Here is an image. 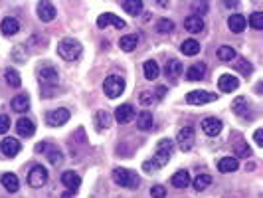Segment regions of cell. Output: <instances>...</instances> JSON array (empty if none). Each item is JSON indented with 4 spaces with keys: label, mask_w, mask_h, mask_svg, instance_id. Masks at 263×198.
I'll return each instance as SVG.
<instances>
[{
    "label": "cell",
    "mask_w": 263,
    "mask_h": 198,
    "mask_svg": "<svg viewBox=\"0 0 263 198\" xmlns=\"http://www.w3.org/2000/svg\"><path fill=\"white\" fill-rule=\"evenodd\" d=\"M172 151H174L172 139H160L158 143H157V149H155L153 159L142 162V171L149 173V175L157 173L158 168H162L164 164H168V161H170V157H172Z\"/></svg>",
    "instance_id": "1"
},
{
    "label": "cell",
    "mask_w": 263,
    "mask_h": 198,
    "mask_svg": "<svg viewBox=\"0 0 263 198\" xmlns=\"http://www.w3.org/2000/svg\"><path fill=\"white\" fill-rule=\"evenodd\" d=\"M81 52H83L81 44L77 40H73V38H64L60 44H57V55H60L62 60H68V62L79 60Z\"/></svg>",
    "instance_id": "2"
},
{
    "label": "cell",
    "mask_w": 263,
    "mask_h": 198,
    "mask_svg": "<svg viewBox=\"0 0 263 198\" xmlns=\"http://www.w3.org/2000/svg\"><path fill=\"white\" fill-rule=\"evenodd\" d=\"M113 180H115V184H119L123 188H137L139 182H140L137 173L129 171V168H115V171H113Z\"/></svg>",
    "instance_id": "3"
},
{
    "label": "cell",
    "mask_w": 263,
    "mask_h": 198,
    "mask_svg": "<svg viewBox=\"0 0 263 198\" xmlns=\"http://www.w3.org/2000/svg\"><path fill=\"white\" fill-rule=\"evenodd\" d=\"M103 91H105V95L109 97V99H117L123 91H125V79L121 77V75H109V77H105V81H103Z\"/></svg>",
    "instance_id": "4"
},
{
    "label": "cell",
    "mask_w": 263,
    "mask_h": 198,
    "mask_svg": "<svg viewBox=\"0 0 263 198\" xmlns=\"http://www.w3.org/2000/svg\"><path fill=\"white\" fill-rule=\"evenodd\" d=\"M46 182H48V171H46V166L34 164L32 171L28 173V184H30L32 188H42Z\"/></svg>",
    "instance_id": "5"
},
{
    "label": "cell",
    "mask_w": 263,
    "mask_h": 198,
    "mask_svg": "<svg viewBox=\"0 0 263 198\" xmlns=\"http://www.w3.org/2000/svg\"><path fill=\"white\" fill-rule=\"evenodd\" d=\"M194 141H196V133L194 129L188 125V127H182L176 135V143L180 147V151H190L194 147Z\"/></svg>",
    "instance_id": "6"
},
{
    "label": "cell",
    "mask_w": 263,
    "mask_h": 198,
    "mask_svg": "<svg viewBox=\"0 0 263 198\" xmlns=\"http://www.w3.org/2000/svg\"><path fill=\"white\" fill-rule=\"evenodd\" d=\"M216 99H218L216 93L202 91V90L190 91V93L186 95V103H188V105H204V103H212V101H216Z\"/></svg>",
    "instance_id": "7"
},
{
    "label": "cell",
    "mask_w": 263,
    "mask_h": 198,
    "mask_svg": "<svg viewBox=\"0 0 263 198\" xmlns=\"http://www.w3.org/2000/svg\"><path fill=\"white\" fill-rule=\"evenodd\" d=\"M70 121V111L60 107V109H55V111H50L48 115H46V123L50 127H62Z\"/></svg>",
    "instance_id": "8"
},
{
    "label": "cell",
    "mask_w": 263,
    "mask_h": 198,
    "mask_svg": "<svg viewBox=\"0 0 263 198\" xmlns=\"http://www.w3.org/2000/svg\"><path fill=\"white\" fill-rule=\"evenodd\" d=\"M133 117H135V107H133L131 103H123V105H119V107L115 109V119H117V123H121V125L131 123Z\"/></svg>",
    "instance_id": "9"
},
{
    "label": "cell",
    "mask_w": 263,
    "mask_h": 198,
    "mask_svg": "<svg viewBox=\"0 0 263 198\" xmlns=\"http://www.w3.org/2000/svg\"><path fill=\"white\" fill-rule=\"evenodd\" d=\"M218 88H220V91H224V93H231V91H236V90L240 88V81H238L236 75L224 73V75H220V79H218Z\"/></svg>",
    "instance_id": "10"
},
{
    "label": "cell",
    "mask_w": 263,
    "mask_h": 198,
    "mask_svg": "<svg viewBox=\"0 0 263 198\" xmlns=\"http://www.w3.org/2000/svg\"><path fill=\"white\" fill-rule=\"evenodd\" d=\"M97 26L99 28H107V26H115V28H125V20H121L119 16H115L113 12H105L97 18Z\"/></svg>",
    "instance_id": "11"
},
{
    "label": "cell",
    "mask_w": 263,
    "mask_h": 198,
    "mask_svg": "<svg viewBox=\"0 0 263 198\" xmlns=\"http://www.w3.org/2000/svg\"><path fill=\"white\" fill-rule=\"evenodd\" d=\"M62 184L73 194V192H77L79 190V186H81V179H79V175H75L73 171H66L64 175H62Z\"/></svg>",
    "instance_id": "12"
},
{
    "label": "cell",
    "mask_w": 263,
    "mask_h": 198,
    "mask_svg": "<svg viewBox=\"0 0 263 198\" xmlns=\"http://www.w3.org/2000/svg\"><path fill=\"white\" fill-rule=\"evenodd\" d=\"M0 32H2L4 36H16L18 32H20V22L16 20V18H12V16H8V18H4L2 22H0Z\"/></svg>",
    "instance_id": "13"
},
{
    "label": "cell",
    "mask_w": 263,
    "mask_h": 198,
    "mask_svg": "<svg viewBox=\"0 0 263 198\" xmlns=\"http://www.w3.org/2000/svg\"><path fill=\"white\" fill-rule=\"evenodd\" d=\"M202 129L208 137H216L222 133V121L218 117H206L202 121Z\"/></svg>",
    "instance_id": "14"
},
{
    "label": "cell",
    "mask_w": 263,
    "mask_h": 198,
    "mask_svg": "<svg viewBox=\"0 0 263 198\" xmlns=\"http://www.w3.org/2000/svg\"><path fill=\"white\" fill-rule=\"evenodd\" d=\"M228 26H229V30L233 34H242L245 30V26H247V20L244 14H231L228 18Z\"/></svg>",
    "instance_id": "15"
},
{
    "label": "cell",
    "mask_w": 263,
    "mask_h": 198,
    "mask_svg": "<svg viewBox=\"0 0 263 198\" xmlns=\"http://www.w3.org/2000/svg\"><path fill=\"white\" fill-rule=\"evenodd\" d=\"M55 14H57V10L52 2H38V18L42 22H52L55 18Z\"/></svg>",
    "instance_id": "16"
},
{
    "label": "cell",
    "mask_w": 263,
    "mask_h": 198,
    "mask_svg": "<svg viewBox=\"0 0 263 198\" xmlns=\"http://www.w3.org/2000/svg\"><path fill=\"white\" fill-rule=\"evenodd\" d=\"M16 131H18V135H22V137H32V135L36 133V125H34L32 119L22 117V119L16 121Z\"/></svg>",
    "instance_id": "17"
},
{
    "label": "cell",
    "mask_w": 263,
    "mask_h": 198,
    "mask_svg": "<svg viewBox=\"0 0 263 198\" xmlns=\"http://www.w3.org/2000/svg\"><path fill=\"white\" fill-rule=\"evenodd\" d=\"M0 149H2V153L6 157L12 159V157H16L20 153V143H18V139H14V137H6L2 141V145H0Z\"/></svg>",
    "instance_id": "18"
},
{
    "label": "cell",
    "mask_w": 263,
    "mask_h": 198,
    "mask_svg": "<svg viewBox=\"0 0 263 198\" xmlns=\"http://www.w3.org/2000/svg\"><path fill=\"white\" fill-rule=\"evenodd\" d=\"M238 166H240V164H238V159H236V157H224V159L218 161V171L224 173V175L236 173Z\"/></svg>",
    "instance_id": "19"
},
{
    "label": "cell",
    "mask_w": 263,
    "mask_h": 198,
    "mask_svg": "<svg viewBox=\"0 0 263 198\" xmlns=\"http://www.w3.org/2000/svg\"><path fill=\"white\" fill-rule=\"evenodd\" d=\"M184 28L190 32V34H198V32H202L204 30V20H202V16H198V14H192V16H188L186 20H184Z\"/></svg>",
    "instance_id": "20"
},
{
    "label": "cell",
    "mask_w": 263,
    "mask_h": 198,
    "mask_svg": "<svg viewBox=\"0 0 263 198\" xmlns=\"http://www.w3.org/2000/svg\"><path fill=\"white\" fill-rule=\"evenodd\" d=\"M182 72H184V66H182L180 60H168V62H166V68H164L166 77L176 79L178 75H182Z\"/></svg>",
    "instance_id": "21"
},
{
    "label": "cell",
    "mask_w": 263,
    "mask_h": 198,
    "mask_svg": "<svg viewBox=\"0 0 263 198\" xmlns=\"http://www.w3.org/2000/svg\"><path fill=\"white\" fill-rule=\"evenodd\" d=\"M93 123H95V129H97V131H105V129H109V125H111V115H109L105 109H101V111L95 113Z\"/></svg>",
    "instance_id": "22"
},
{
    "label": "cell",
    "mask_w": 263,
    "mask_h": 198,
    "mask_svg": "<svg viewBox=\"0 0 263 198\" xmlns=\"http://www.w3.org/2000/svg\"><path fill=\"white\" fill-rule=\"evenodd\" d=\"M12 109L16 111V113H24V111H28L30 109V97H28V93H20V95H16L14 99H12Z\"/></svg>",
    "instance_id": "23"
},
{
    "label": "cell",
    "mask_w": 263,
    "mask_h": 198,
    "mask_svg": "<svg viewBox=\"0 0 263 198\" xmlns=\"http://www.w3.org/2000/svg\"><path fill=\"white\" fill-rule=\"evenodd\" d=\"M172 186L174 188H186L190 184V173L188 171H178V173H174L172 179H170Z\"/></svg>",
    "instance_id": "24"
},
{
    "label": "cell",
    "mask_w": 263,
    "mask_h": 198,
    "mask_svg": "<svg viewBox=\"0 0 263 198\" xmlns=\"http://www.w3.org/2000/svg\"><path fill=\"white\" fill-rule=\"evenodd\" d=\"M137 127L140 131H149L153 129V113L151 111H140L137 115Z\"/></svg>",
    "instance_id": "25"
},
{
    "label": "cell",
    "mask_w": 263,
    "mask_h": 198,
    "mask_svg": "<svg viewBox=\"0 0 263 198\" xmlns=\"http://www.w3.org/2000/svg\"><path fill=\"white\" fill-rule=\"evenodd\" d=\"M204 73H206V66L204 64H194L186 70V79L188 81H200L204 77Z\"/></svg>",
    "instance_id": "26"
},
{
    "label": "cell",
    "mask_w": 263,
    "mask_h": 198,
    "mask_svg": "<svg viewBox=\"0 0 263 198\" xmlns=\"http://www.w3.org/2000/svg\"><path fill=\"white\" fill-rule=\"evenodd\" d=\"M57 72L52 68V66H46L40 70V81L42 83H48V86H53V83H57Z\"/></svg>",
    "instance_id": "27"
},
{
    "label": "cell",
    "mask_w": 263,
    "mask_h": 198,
    "mask_svg": "<svg viewBox=\"0 0 263 198\" xmlns=\"http://www.w3.org/2000/svg\"><path fill=\"white\" fill-rule=\"evenodd\" d=\"M36 151H38V153H40V151H48V159L52 161V164H60V162H62V153L57 151V149H52L48 143L36 145Z\"/></svg>",
    "instance_id": "28"
},
{
    "label": "cell",
    "mask_w": 263,
    "mask_h": 198,
    "mask_svg": "<svg viewBox=\"0 0 263 198\" xmlns=\"http://www.w3.org/2000/svg\"><path fill=\"white\" fill-rule=\"evenodd\" d=\"M231 109H233V113H236V115H240V117H249V119H253L251 113H247V101H245V97H238L236 101L231 103Z\"/></svg>",
    "instance_id": "29"
},
{
    "label": "cell",
    "mask_w": 263,
    "mask_h": 198,
    "mask_svg": "<svg viewBox=\"0 0 263 198\" xmlns=\"http://www.w3.org/2000/svg\"><path fill=\"white\" fill-rule=\"evenodd\" d=\"M121 6H123V10H125L127 14H131V16H139V14L142 12V2H140V0H123Z\"/></svg>",
    "instance_id": "30"
},
{
    "label": "cell",
    "mask_w": 263,
    "mask_h": 198,
    "mask_svg": "<svg viewBox=\"0 0 263 198\" xmlns=\"http://www.w3.org/2000/svg\"><path fill=\"white\" fill-rule=\"evenodd\" d=\"M142 72H144V77L147 79H157L158 77V73H160V68H158V64L155 62V60H149V62H144V66H142Z\"/></svg>",
    "instance_id": "31"
},
{
    "label": "cell",
    "mask_w": 263,
    "mask_h": 198,
    "mask_svg": "<svg viewBox=\"0 0 263 198\" xmlns=\"http://www.w3.org/2000/svg\"><path fill=\"white\" fill-rule=\"evenodd\" d=\"M2 186L8 192H16L20 188V180H18V177L14 173H6V175H2Z\"/></svg>",
    "instance_id": "32"
},
{
    "label": "cell",
    "mask_w": 263,
    "mask_h": 198,
    "mask_svg": "<svg viewBox=\"0 0 263 198\" xmlns=\"http://www.w3.org/2000/svg\"><path fill=\"white\" fill-rule=\"evenodd\" d=\"M236 58H238V54H236V50H233L231 46H220L218 48V60L220 62H231Z\"/></svg>",
    "instance_id": "33"
},
{
    "label": "cell",
    "mask_w": 263,
    "mask_h": 198,
    "mask_svg": "<svg viewBox=\"0 0 263 198\" xmlns=\"http://www.w3.org/2000/svg\"><path fill=\"white\" fill-rule=\"evenodd\" d=\"M137 44H139V38H137L135 34L123 36V38L119 40V48H121L123 52H133V50L137 48Z\"/></svg>",
    "instance_id": "34"
},
{
    "label": "cell",
    "mask_w": 263,
    "mask_h": 198,
    "mask_svg": "<svg viewBox=\"0 0 263 198\" xmlns=\"http://www.w3.org/2000/svg\"><path fill=\"white\" fill-rule=\"evenodd\" d=\"M200 48H202L200 42H196V40H184L182 46H180V52L184 55H196L200 52Z\"/></svg>",
    "instance_id": "35"
},
{
    "label": "cell",
    "mask_w": 263,
    "mask_h": 198,
    "mask_svg": "<svg viewBox=\"0 0 263 198\" xmlns=\"http://www.w3.org/2000/svg\"><path fill=\"white\" fill-rule=\"evenodd\" d=\"M210 184H212V177H210V175H198V177L194 179V188H196L198 192L206 190Z\"/></svg>",
    "instance_id": "36"
},
{
    "label": "cell",
    "mask_w": 263,
    "mask_h": 198,
    "mask_svg": "<svg viewBox=\"0 0 263 198\" xmlns=\"http://www.w3.org/2000/svg\"><path fill=\"white\" fill-rule=\"evenodd\" d=\"M4 79H6V83L10 88H20V83H22L16 70H4Z\"/></svg>",
    "instance_id": "37"
},
{
    "label": "cell",
    "mask_w": 263,
    "mask_h": 198,
    "mask_svg": "<svg viewBox=\"0 0 263 198\" xmlns=\"http://www.w3.org/2000/svg\"><path fill=\"white\" fill-rule=\"evenodd\" d=\"M247 22L253 30H263V12H251Z\"/></svg>",
    "instance_id": "38"
},
{
    "label": "cell",
    "mask_w": 263,
    "mask_h": 198,
    "mask_svg": "<svg viewBox=\"0 0 263 198\" xmlns=\"http://www.w3.org/2000/svg\"><path fill=\"white\" fill-rule=\"evenodd\" d=\"M172 28H174V22L168 20V18H160L157 22V32L158 34H168V32H172Z\"/></svg>",
    "instance_id": "39"
},
{
    "label": "cell",
    "mask_w": 263,
    "mask_h": 198,
    "mask_svg": "<svg viewBox=\"0 0 263 198\" xmlns=\"http://www.w3.org/2000/svg\"><path fill=\"white\" fill-rule=\"evenodd\" d=\"M236 70H238L240 73H244V75H249V73L253 72V66H251L245 58H240V60L236 62Z\"/></svg>",
    "instance_id": "40"
},
{
    "label": "cell",
    "mask_w": 263,
    "mask_h": 198,
    "mask_svg": "<svg viewBox=\"0 0 263 198\" xmlns=\"http://www.w3.org/2000/svg\"><path fill=\"white\" fill-rule=\"evenodd\" d=\"M12 55H14V60H16L18 64H24V62H26V48H24V46H16V48L12 50Z\"/></svg>",
    "instance_id": "41"
},
{
    "label": "cell",
    "mask_w": 263,
    "mask_h": 198,
    "mask_svg": "<svg viewBox=\"0 0 263 198\" xmlns=\"http://www.w3.org/2000/svg\"><path fill=\"white\" fill-rule=\"evenodd\" d=\"M236 155H238V157H242V159H249V157H251V149H249L247 145L240 143V145L236 147Z\"/></svg>",
    "instance_id": "42"
},
{
    "label": "cell",
    "mask_w": 263,
    "mask_h": 198,
    "mask_svg": "<svg viewBox=\"0 0 263 198\" xmlns=\"http://www.w3.org/2000/svg\"><path fill=\"white\" fill-rule=\"evenodd\" d=\"M153 99H155L153 91H151V93H149V91H142V93L139 95V101H140V105H144V107L151 105V103H153Z\"/></svg>",
    "instance_id": "43"
},
{
    "label": "cell",
    "mask_w": 263,
    "mask_h": 198,
    "mask_svg": "<svg viewBox=\"0 0 263 198\" xmlns=\"http://www.w3.org/2000/svg\"><path fill=\"white\" fill-rule=\"evenodd\" d=\"M151 196H153V198H164V196H166V188L160 186V184H157V186L151 188Z\"/></svg>",
    "instance_id": "44"
},
{
    "label": "cell",
    "mask_w": 263,
    "mask_h": 198,
    "mask_svg": "<svg viewBox=\"0 0 263 198\" xmlns=\"http://www.w3.org/2000/svg\"><path fill=\"white\" fill-rule=\"evenodd\" d=\"M10 129V117L8 115H0V135H4Z\"/></svg>",
    "instance_id": "45"
},
{
    "label": "cell",
    "mask_w": 263,
    "mask_h": 198,
    "mask_svg": "<svg viewBox=\"0 0 263 198\" xmlns=\"http://www.w3.org/2000/svg\"><path fill=\"white\" fill-rule=\"evenodd\" d=\"M192 10L200 12V14H206L208 12V2H192ZM198 14V16H200Z\"/></svg>",
    "instance_id": "46"
},
{
    "label": "cell",
    "mask_w": 263,
    "mask_h": 198,
    "mask_svg": "<svg viewBox=\"0 0 263 198\" xmlns=\"http://www.w3.org/2000/svg\"><path fill=\"white\" fill-rule=\"evenodd\" d=\"M253 141H255V145H257V147H263V131H261V129H257V131H255Z\"/></svg>",
    "instance_id": "47"
},
{
    "label": "cell",
    "mask_w": 263,
    "mask_h": 198,
    "mask_svg": "<svg viewBox=\"0 0 263 198\" xmlns=\"http://www.w3.org/2000/svg\"><path fill=\"white\" fill-rule=\"evenodd\" d=\"M164 95H166V88H164V86H158L157 91H155V99L160 101V99H164Z\"/></svg>",
    "instance_id": "48"
},
{
    "label": "cell",
    "mask_w": 263,
    "mask_h": 198,
    "mask_svg": "<svg viewBox=\"0 0 263 198\" xmlns=\"http://www.w3.org/2000/svg\"><path fill=\"white\" fill-rule=\"evenodd\" d=\"M62 198H73V194H71V192H64Z\"/></svg>",
    "instance_id": "49"
}]
</instances>
